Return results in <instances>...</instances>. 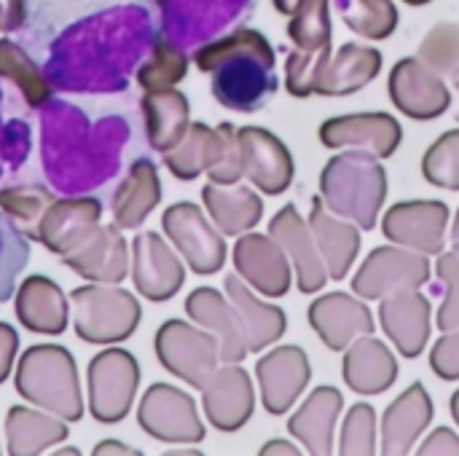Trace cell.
Returning a JSON list of instances; mask_svg holds the SVG:
<instances>
[{
	"label": "cell",
	"instance_id": "44",
	"mask_svg": "<svg viewBox=\"0 0 459 456\" xmlns=\"http://www.w3.org/2000/svg\"><path fill=\"white\" fill-rule=\"evenodd\" d=\"M339 454L371 456L377 454V411L368 403H355L342 425Z\"/></svg>",
	"mask_w": 459,
	"mask_h": 456
},
{
	"label": "cell",
	"instance_id": "24",
	"mask_svg": "<svg viewBox=\"0 0 459 456\" xmlns=\"http://www.w3.org/2000/svg\"><path fill=\"white\" fill-rule=\"evenodd\" d=\"M186 314L191 317V323L202 325L218 339L221 363H242L250 355L239 314L229 296L218 293L215 288H196L186 298Z\"/></svg>",
	"mask_w": 459,
	"mask_h": 456
},
{
	"label": "cell",
	"instance_id": "21",
	"mask_svg": "<svg viewBox=\"0 0 459 456\" xmlns=\"http://www.w3.org/2000/svg\"><path fill=\"white\" fill-rule=\"evenodd\" d=\"M13 312L19 325L35 336H62L70 323V301L46 274H30L19 282Z\"/></svg>",
	"mask_w": 459,
	"mask_h": 456
},
{
	"label": "cell",
	"instance_id": "58",
	"mask_svg": "<svg viewBox=\"0 0 459 456\" xmlns=\"http://www.w3.org/2000/svg\"><path fill=\"white\" fill-rule=\"evenodd\" d=\"M0 454H3V446H0Z\"/></svg>",
	"mask_w": 459,
	"mask_h": 456
},
{
	"label": "cell",
	"instance_id": "22",
	"mask_svg": "<svg viewBox=\"0 0 459 456\" xmlns=\"http://www.w3.org/2000/svg\"><path fill=\"white\" fill-rule=\"evenodd\" d=\"M379 320L387 333V339L395 344V349L403 357H420L430 341V325H433V309L430 301L417 293V288L390 293L382 298Z\"/></svg>",
	"mask_w": 459,
	"mask_h": 456
},
{
	"label": "cell",
	"instance_id": "56",
	"mask_svg": "<svg viewBox=\"0 0 459 456\" xmlns=\"http://www.w3.org/2000/svg\"><path fill=\"white\" fill-rule=\"evenodd\" d=\"M406 5H428V3H433V0H403Z\"/></svg>",
	"mask_w": 459,
	"mask_h": 456
},
{
	"label": "cell",
	"instance_id": "34",
	"mask_svg": "<svg viewBox=\"0 0 459 456\" xmlns=\"http://www.w3.org/2000/svg\"><path fill=\"white\" fill-rule=\"evenodd\" d=\"M202 202L210 220L218 226L223 237H239L253 231L264 218V202L253 188L245 185H218L207 183L202 188Z\"/></svg>",
	"mask_w": 459,
	"mask_h": 456
},
{
	"label": "cell",
	"instance_id": "48",
	"mask_svg": "<svg viewBox=\"0 0 459 456\" xmlns=\"http://www.w3.org/2000/svg\"><path fill=\"white\" fill-rule=\"evenodd\" d=\"M420 456H436V454H452L459 456V435L452 427H438L436 433L428 435V441L417 449Z\"/></svg>",
	"mask_w": 459,
	"mask_h": 456
},
{
	"label": "cell",
	"instance_id": "20",
	"mask_svg": "<svg viewBox=\"0 0 459 456\" xmlns=\"http://www.w3.org/2000/svg\"><path fill=\"white\" fill-rule=\"evenodd\" d=\"M307 320L331 352H344L360 336L374 333L371 309L360 301V296L355 298L350 293H328L315 298Z\"/></svg>",
	"mask_w": 459,
	"mask_h": 456
},
{
	"label": "cell",
	"instance_id": "7",
	"mask_svg": "<svg viewBox=\"0 0 459 456\" xmlns=\"http://www.w3.org/2000/svg\"><path fill=\"white\" fill-rule=\"evenodd\" d=\"M161 231L169 245L180 253L191 274L212 277L226 266L229 247L215 223L207 220L204 210L194 202H175L161 215Z\"/></svg>",
	"mask_w": 459,
	"mask_h": 456
},
{
	"label": "cell",
	"instance_id": "19",
	"mask_svg": "<svg viewBox=\"0 0 459 456\" xmlns=\"http://www.w3.org/2000/svg\"><path fill=\"white\" fill-rule=\"evenodd\" d=\"M269 237L285 250L288 261L293 263V271H296V282H299V290L304 296H312V293H320L328 282V269L323 263V255L317 250V242L312 237V228L309 223L301 218V212L288 204L282 207L272 223H269Z\"/></svg>",
	"mask_w": 459,
	"mask_h": 456
},
{
	"label": "cell",
	"instance_id": "31",
	"mask_svg": "<svg viewBox=\"0 0 459 456\" xmlns=\"http://www.w3.org/2000/svg\"><path fill=\"white\" fill-rule=\"evenodd\" d=\"M226 296L239 314L245 341H247V352H264L266 347L277 344L285 336V331H288L285 312L274 304L261 301L239 274L226 277Z\"/></svg>",
	"mask_w": 459,
	"mask_h": 456
},
{
	"label": "cell",
	"instance_id": "36",
	"mask_svg": "<svg viewBox=\"0 0 459 456\" xmlns=\"http://www.w3.org/2000/svg\"><path fill=\"white\" fill-rule=\"evenodd\" d=\"M342 22L358 38L387 40L401 22L395 0H333Z\"/></svg>",
	"mask_w": 459,
	"mask_h": 456
},
{
	"label": "cell",
	"instance_id": "12",
	"mask_svg": "<svg viewBox=\"0 0 459 456\" xmlns=\"http://www.w3.org/2000/svg\"><path fill=\"white\" fill-rule=\"evenodd\" d=\"M387 94L393 105L414 121H433L444 116L452 105V91L446 81L417 56H403L401 62H395V67L390 70Z\"/></svg>",
	"mask_w": 459,
	"mask_h": 456
},
{
	"label": "cell",
	"instance_id": "38",
	"mask_svg": "<svg viewBox=\"0 0 459 456\" xmlns=\"http://www.w3.org/2000/svg\"><path fill=\"white\" fill-rule=\"evenodd\" d=\"M188 73V56L169 38L159 35L153 40L151 56L137 70V83L143 91H159L178 86Z\"/></svg>",
	"mask_w": 459,
	"mask_h": 456
},
{
	"label": "cell",
	"instance_id": "14",
	"mask_svg": "<svg viewBox=\"0 0 459 456\" xmlns=\"http://www.w3.org/2000/svg\"><path fill=\"white\" fill-rule=\"evenodd\" d=\"M234 269L237 274L261 296L266 298H282L290 290L293 271L285 250L269 237V234H255L245 231L239 234L234 250Z\"/></svg>",
	"mask_w": 459,
	"mask_h": 456
},
{
	"label": "cell",
	"instance_id": "9",
	"mask_svg": "<svg viewBox=\"0 0 459 456\" xmlns=\"http://www.w3.org/2000/svg\"><path fill=\"white\" fill-rule=\"evenodd\" d=\"M430 274L433 266L425 253L401 245L377 247L352 277V293L363 301H382L390 293L422 288L430 280Z\"/></svg>",
	"mask_w": 459,
	"mask_h": 456
},
{
	"label": "cell",
	"instance_id": "51",
	"mask_svg": "<svg viewBox=\"0 0 459 456\" xmlns=\"http://www.w3.org/2000/svg\"><path fill=\"white\" fill-rule=\"evenodd\" d=\"M94 456H102V454H140L137 449H126L124 443H118V441H102V443H97L94 446Z\"/></svg>",
	"mask_w": 459,
	"mask_h": 456
},
{
	"label": "cell",
	"instance_id": "33",
	"mask_svg": "<svg viewBox=\"0 0 459 456\" xmlns=\"http://www.w3.org/2000/svg\"><path fill=\"white\" fill-rule=\"evenodd\" d=\"M140 110L145 118V137L156 153L172 151L191 126V102L183 91L159 89L145 91L140 99Z\"/></svg>",
	"mask_w": 459,
	"mask_h": 456
},
{
	"label": "cell",
	"instance_id": "4",
	"mask_svg": "<svg viewBox=\"0 0 459 456\" xmlns=\"http://www.w3.org/2000/svg\"><path fill=\"white\" fill-rule=\"evenodd\" d=\"M73 328L75 336L94 347H113L134 336L143 306L137 296L121 290L118 285L89 282L70 293Z\"/></svg>",
	"mask_w": 459,
	"mask_h": 456
},
{
	"label": "cell",
	"instance_id": "23",
	"mask_svg": "<svg viewBox=\"0 0 459 456\" xmlns=\"http://www.w3.org/2000/svg\"><path fill=\"white\" fill-rule=\"evenodd\" d=\"M102 220V202L94 196L56 199L38 223V242L56 258L73 253Z\"/></svg>",
	"mask_w": 459,
	"mask_h": 456
},
{
	"label": "cell",
	"instance_id": "18",
	"mask_svg": "<svg viewBox=\"0 0 459 456\" xmlns=\"http://www.w3.org/2000/svg\"><path fill=\"white\" fill-rule=\"evenodd\" d=\"M70 271L83 277L86 282L100 285H121L129 277L132 266V247L126 245L121 228L113 226H97L73 253L59 258Z\"/></svg>",
	"mask_w": 459,
	"mask_h": 456
},
{
	"label": "cell",
	"instance_id": "5",
	"mask_svg": "<svg viewBox=\"0 0 459 456\" xmlns=\"http://www.w3.org/2000/svg\"><path fill=\"white\" fill-rule=\"evenodd\" d=\"M140 387V363L132 352L108 347L89 360L86 409L97 425H118L129 417Z\"/></svg>",
	"mask_w": 459,
	"mask_h": 456
},
{
	"label": "cell",
	"instance_id": "10",
	"mask_svg": "<svg viewBox=\"0 0 459 456\" xmlns=\"http://www.w3.org/2000/svg\"><path fill=\"white\" fill-rule=\"evenodd\" d=\"M129 277L143 298L164 304L186 285V266L159 231H140L132 242Z\"/></svg>",
	"mask_w": 459,
	"mask_h": 456
},
{
	"label": "cell",
	"instance_id": "3",
	"mask_svg": "<svg viewBox=\"0 0 459 456\" xmlns=\"http://www.w3.org/2000/svg\"><path fill=\"white\" fill-rule=\"evenodd\" d=\"M16 395L65 422L83 419V392L75 357L59 344H35L22 352L13 374Z\"/></svg>",
	"mask_w": 459,
	"mask_h": 456
},
{
	"label": "cell",
	"instance_id": "43",
	"mask_svg": "<svg viewBox=\"0 0 459 456\" xmlns=\"http://www.w3.org/2000/svg\"><path fill=\"white\" fill-rule=\"evenodd\" d=\"M328 56H331V46L317 48V51L293 48L288 54V59H285V86H288V94H293L299 99L312 97L315 89H317L320 70L328 62Z\"/></svg>",
	"mask_w": 459,
	"mask_h": 456
},
{
	"label": "cell",
	"instance_id": "17",
	"mask_svg": "<svg viewBox=\"0 0 459 456\" xmlns=\"http://www.w3.org/2000/svg\"><path fill=\"white\" fill-rule=\"evenodd\" d=\"M320 142L325 148H358L368 151L379 159L395 156L403 140V126L395 116L385 110L374 113H350L323 121L320 126Z\"/></svg>",
	"mask_w": 459,
	"mask_h": 456
},
{
	"label": "cell",
	"instance_id": "29",
	"mask_svg": "<svg viewBox=\"0 0 459 456\" xmlns=\"http://www.w3.org/2000/svg\"><path fill=\"white\" fill-rule=\"evenodd\" d=\"M159 204H161L159 169L151 159H137L110 199L113 223L121 231H137Z\"/></svg>",
	"mask_w": 459,
	"mask_h": 456
},
{
	"label": "cell",
	"instance_id": "53",
	"mask_svg": "<svg viewBox=\"0 0 459 456\" xmlns=\"http://www.w3.org/2000/svg\"><path fill=\"white\" fill-rule=\"evenodd\" d=\"M449 409H452V417H455V422H457L459 427V390L452 395V403H449Z\"/></svg>",
	"mask_w": 459,
	"mask_h": 456
},
{
	"label": "cell",
	"instance_id": "42",
	"mask_svg": "<svg viewBox=\"0 0 459 456\" xmlns=\"http://www.w3.org/2000/svg\"><path fill=\"white\" fill-rule=\"evenodd\" d=\"M422 175L430 185L459 191V129L444 132L422 156Z\"/></svg>",
	"mask_w": 459,
	"mask_h": 456
},
{
	"label": "cell",
	"instance_id": "40",
	"mask_svg": "<svg viewBox=\"0 0 459 456\" xmlns=\"http://www.w3.org/2000/svg\"><path fill=\"white\" fill-rule=\"evenodd\" d=\"M30 263V239L16 228L11 218L0 212V306L16 293L19 274Z\"/></svg>",
	"mask_w": 459,
	"mask_h": 456
},
{
	"label": "cell",
	"instance_id": "25",
	"mask_svg": "<svg viewBox=\"0 0 459 456\" xmlns=\"http://www.w3.org/2000/svg\"><path fill=\"white\" fill-rule=\"evenodd\" d=\"M309 228L317 242V250L323 255V263L328 269V277L342 282L352 271V263L360 253V228L331 212L323 202V196H312L309 210Z\"/></svg>",
	"mask_w": 459,
	"mask_h": 456
},
{
	"label": "cell",
	"instance_id": "30",
	"mask_svg": "<svg viewBox=\"0 0 459 456\" xmlns=\"http://www.w3.org/2000/svg\"><path fill=\"white\" fill-rule=\"evenodd\" d=\"M342 409H344V398L336 387H317L301 403V409L288 419V433L309 454H333V430Z\"/></svg>",
	"mask_w": 459,
	"mask_h": 456
},
{
	"label": "cell",
	"instance_id": "16",
	"mask_svg": "<svg viewBox=\"0 0 459 456\" xmlns=\"http://www.w3.org/2000/svg\"><path fill=\"white\" fill-rule=\"evenodd\" d=\"M202 409L218 433L242 430L255 411V390L239 363H223L202 387Z\"/></svg>",
	"mask_w": 459,
	"mask_h": 456
},
{
	"label": "cell",
	"instance_id": "37",
	"mask_svg": "<svg viewBox=\"0 0 459 456\" xmlns=\"http://www.w3.org/2000/svg\"><path fill=\"white\" fill-rule=\"evenodd\" d=\"M56 196L43 185H5L0 188V212L16 223V228L38 242V223Z\"/></svg>",
	"mask_w": 459,
	"mask_h": 456
},
{
	"label": "cell",
	"instance_id": "41",
	"mask_svg": "<svg viewBox=\"0 0 459 456\" xmlns=\"http://www.w3.org/2000/svg\"><path fill=\"white\" fill-rule=\"evenodd\" d=\"M417 59L441 78H452L459 70V22L433 24L417 48Z\"/></svg>",
	"mask_w": 459,
	"mask_h": 456
},
{
	"label": "cell",
	"instance_id": "57",
	"mask_svg": "<svg viewBox=\"0 0 459 456\" xmlns=\"http://www.w3.org/2000/svg\"><path fill=\"white\" fill-rule=\"evenodd\" d=\"M455 253H457V255H459V242H455Z\"/></svg>",
	"mask_w": 459,
	"mask_h": 456
},
{
	"label": "cell",
	"instance_id": "32",
	"mask_svg": "<svg viewBox=\"0 0 459 456\" xmlns=\"http://www.w3.org/2000/svg\"><path fill=\"white\" fill-rule=\"evenodd\" d=\"M70 422L35 409V406H11L5 414V452L11 456L46 454L51 446H59L70 435Z\"/></svg>",
	"mask_w": 459,
	"mask_h": 456
},
{
	"label": "cell",
	"instance_id": "54",
	"mask_svg": "<svg viewBox=\"0 0 459 456\" xmlns=\"http://www.w3.org/2000/svg\"><path fill=\"white\" fill-rule=\"evenodd\" d=\"M452 86H455V91H457V94H459V70H457V73H455V75H452ZM455 121H457V124H459V108H457V113H455Z\"/></svg>",
	"mask_w": 459,
	"mask_h": 456
},
{
	"label": "cell",
	"instance_id": "11",
	"mask_svg": "<svg viewBox=\"0 0 459 456\" xmlns=\"http://www.w3.org/2000/svg\"><path fill=\"white\" fill-rule=\"evenodd\" d=\"M446 228H449V207L436 199L398 202L385 212V220H382V234L393 245H401L425 255L444 253Z\"/></svg>",
	"mask_w": 459,
	"mask_h": 456
},
{
	"label": "cell",
	"instance_id": "39",
	"mask_svg": "<svg viewBox=\"0 0 459 456\" xmlns=\"http://www.w3.org/2000/svg\"><path fill=\"white\" fill-rule=\"evenodd\" d=\"M288 38L296 48L317 51L333 43L331 0H307L288 22Z\"/></svg>",
	"mask_w": 459,
	"mask_h": 456
},
{
	"label": "cell",
	"instance_id": "15",
	"mask_svg": "<svg viewBox=\"0 0 459 456\" xmlns=\"http://www.w3.org/2000/svg\"><path fill=\"white\" fill-rule=\"evenodd\" d=\"M261 403L272 417L288 414L312 382V366L301 347H277L255 363Z\"/></svg>",
	"mask_w": 459,
	"mask_h": 456
},
{
	"label": "cell",
	"instance_id": "35",
	"mask_svg": "<svg viewBox=\"0 0 459 456\" xmlns=\"http://www.w3.org/2000/svg\"><path fill=\"white\" fill-rule=\"evenodd\" d=\"M0 78L11 81L32 110H40L51 99V83L38 62L11 38H0Z\"/></svg>",
	"mask_w": 459,
	"mask_h": 456
},
{
	"label": "cell",
	"instance_id": "8",
	"mask_svg": "<svg viewBox=\"0 0 459 456\" xmlns=\"http://www.w3.org/2000/svg\"><path fill=\"white\" fill-rule=\"evenodd\" d=\"M137 425L140 430L169 446H194L202 443L207 430L196 411V400L172 384H151L137 406Z\"/></svg>",
	"mask_w": 459,
	"mask_h": 456
},
{
	"label": "cell",
	"instance_id": "52",
	"mask_svg": "<svg viewBox=\"0 0 459 456\" xmlns=\"http://www.w3.org/2000/svg\"><path fill=\"white\" fill-rule=\"evenodd\" d=\"M272 3H274V8H277L282 16H293L307 0H272Z\"/></svg>",
	"mask_w": 459,
	"mask_h": 456
},
{
	"label": "cell",
	"instance_id": "1",
	"mask_svg": "<svg viewBox=\"0 0 459 456\" xmlns=\"http://www.w3.org/2000/svg\"><path fill=\"white\" fill-rule=\"evenodd\" d=\"M274 48L264 32L239 27L194 54V65L212 75V94L223 108L253 113L274 91Z\"/></svg>",
	"mask_w": 459,
	"mask_h": 456
},
{
	"label": "cell",
	"instance_id": "27",
	"mask_svg": "<svg viewBox=\"0 0 459 456\" xmlns=\"http://www.w3.org/2000/svg\"><path fill=\"white\" fill-rule=\"evenodd\" d=\"M342 376L358 395H382L398 379V360L382 339L366 333L344 349Z\"/></svg>",
	"mask_w": 459,
	"mask_h": 456
},
{
	"label": "cell",
	"instance_id": "6",
	"mask_svg": "<svg viewBox=\"0 0 459 456\" xmlns=\"http://www.w3.org/2000/svg\"><path fill=\"white\" fill-rule=\"evenodd\" d=\"M153 352L167 374H172L194 390H202L221 366L218 339L202 325L196 328V323L186 320L161 323L153 336Z\"/></svg>",
	"mask_w": 459,
	"mask_h": 456
},
{
	"label": "cell",
	"instance_id": "46",
	"mask_svg": "<svg viewBox=\"0 0 459 456\" xmlns=\"http://www.w3.org/2000/svg\"><path fill=\"white\" fill-rule=\"evenodd\" d=\"M430 371L441 382H459V328L446 331L430 352Z\"/></svg>",
	"mask_w": 459,
	"mask_h": 456
},
{
	"label": "cell",
	"instance_id": "45",
	"mask_svg": "<svg viewBox=\"0 0 459 456\" xmlns=\"http://www.w3.org/2000/svg\"><path fill=\"white\" fill-rule=\"evenodd\" d=\"M436 274L438 280L446 285V298L444 306L438 309V331H457L459 328V255L452 253H441L438 263H436Z\"/></svg>",
	"mask_w": 459,
	"mask_h": 456
},
{
	"label": "cell",
	"instance_id": "55",
	"mask_svg": "<svg viewBox=\"0 0 459 456\" xmlns=\"http://www.w3.org/2000/svg\"><path fill=\"white\" fill-rule=\"evenodd\" d=\"M452 237H455V242H459V210H457V218H455V228H452Z\"/></svg>",
	"mask_w": 459,
	"mask_h": 456
},
{
	"label": "cell",
	"instance_id": "28",
	"mask_svg": "<svg viewBox=\"0 0 459 456\" xmlns=\"http://www.w3.org/2000/svg\"><path fill=\"white\" fill-rule=\"evenodd\" d=\"M385 56L368 43H344L320 70L315 94L320 97H347L366 89L382 73Z\"/></svg>",
	"mask_w": 459,
	"mask_h": 456
},
{
	"label": "cell",
	"instance_id": "50",
	"mask_svg": "<svg viewBox=\"0 0 459 456\" xmlns=\"http://www.w3.org/2000/svg\"><path fill=\"white\" fill-rule=\"evenodd\" d=\"M272 454L299 456L301 454V449H296V446H293V443H288V441H269V443L261 449V456H272Z\"/></svg>",
	"mask_w": 459,
	"mask_h": 456
},
{
	"label": "cell",
	"instance_id": "47",
	"mask_svg": "<svg viewBox=\"0 0 459 456\" xmlns=\"http://www.w3.org/2000/svg\"><path fill=\"white\" fill-rule=\"evenodd\" d=\"M16 355H19V333L13 325L0 320V384L11 376Z\"/></svg>",
	"mask_w": 459,
	"mask_h": 456
},
{
	"label": "cell",
	"instance_id": "2",
	"mask_svg": "<svg viewBox=\"0 0 459 456\" xmlns=\"http://www.w3.org/2000/svg\"><path fill=\"white\" fill-rule=\"evenodd\" d=\"M320 196L331 212L352 220L360 231H374L387 199V172L379 156L347 148L320 172Z\"/></svg>",
	"mask_w": 459,
	"mask_h": 456
},
{
	"label": "cell",
	"instance_id": "26",
	"mask_svg": "<svg viewBox=\"0 0 459 456\" xmlns=\"http://www.w3.org/2000/svg\"><path fill=\"white\" fill-rule=\"evenodd\" d=\"M433 422V400L425 384H411L403 390L395 403L387 406L382 419V454L403 456L411 454L420 435Z\"/></svg>",
	"mask_w": 459,
	"mask_h": 456
},
{
	"label": "cell",
	"instance_id": "13",
	"mask_svg": "<svg viewBox=\"0 0 459 456\" xmlns=\"http://www.w3.org/2000/svg\"><path fill=\"white\" fill-rule=\"evenodd\" d=\"M237 137H239L245 177L266 196L285 194L296 172L288 145L264 126H242L237 129Z\"/></svg>",
	"mask_w": 459,
	"mask_h": 456
},
{
	"label": "cell",
	"instance_id": "49",
	"mask_svg": "<svg viewBox=\"0 0 459 456\" xmlns=\"http://www.w3.org/2000/svg\"><path fill=\"white\" fill-rule=\"evenodd\" d=\"M27 19V0H0V32H16Z\"/></svg>",
	"mask_w": 459,
	"mask_h": 456
}]
</instances>
